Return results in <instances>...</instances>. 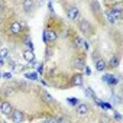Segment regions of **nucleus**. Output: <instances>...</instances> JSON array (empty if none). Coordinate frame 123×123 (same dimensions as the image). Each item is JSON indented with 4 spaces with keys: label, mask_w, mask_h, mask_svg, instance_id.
Segmentation results:
<instances>
[{
    "label": "nucleus",
    "mask_w": 123,
    "mask_h": 123,
    "mask_svg": "<svg viewBox=\"0 0 123 123\" xmlns=\"http://www.w3.org/2000/svg\"><path fill=\"white\" fill-rule=\"evenodd\" d=\"M0 110H2V113L7 117H10V114L13 113V109H12V104L7 103V101H2L0 103Z\"/></svg>",
    "instance_id": "f257e3e1"
},
{
    "label": "nucleus",
    "mask_w": 123,
    "mask_h": 123,
    "mask_svg": "<svg viewBox=\"0 0 123 123\" xmlns=\"http://www.w3.org/2000/svg\"><path fill=\"white\" fill-rule=\"evenodd\" d=\"M78 9L75 7V6H68V9H67V16L71 19V20H75L77 18H78Z\"/></svg>",
    "instance_id": "f03ea898"
},
{
    "label": "nucleus",
    "mask_w": 123,
    "mask_h": 123,
    "mask_svg": "<svg viewBox=\"0 0 123 123\" xmlns=\"http://www.w3.org/2000/svg\"><path fill=\"white\" fill-rule=\"evenodd\" d=\"M20 31H22V25H20L19 22H12V23H10V26H9V32H10V33L19 35Z\"/></svg>",
    "instance_id": "7ed1b4c3"
},
{
    "label": "nucleus",
    "mask_w": 123,
    "mask_h": 123,
    "mask_svg": "<svg viewBox=\"0 0 123 123\" xmlns=\"http://www.w3.org/2000/svg\"><path fill=\"white\" fill-rule=\"evenodd\" d=\"M10 119H12L13 123H22V122L25 120V116H23L22 111H13V113L10 114Z\"/></svg>",
    "instance_id": "20e7f679"
},
{
    "label": "nucleus",
    "mask_w": 123,
    "mask_h": 123,
    "mask_svg": "<svg viewBox=\"0 0 123 123\" xmlns=\"http://www.w3.org/2000/svg\"><path fill=\"white\" fill-rule=\"evenodd\" d=\"M75 111H77V114L78 116H86L87 113H88V106L87 104H84V103H80L77 107H75Z\"/></svg>",
    "instance_id": "39448f33"
},
{
    "label": "nucleus",
    "mask_w": 123,
    "mask_h": 123,
    "mask_svg": "<svg viewBox=\"0 0 123 123\" xmlns=\"http://www.w3.org/2000/svg\"><path fill=\"white\" fill-rule=\"evenodd\" d=\"M103 80H104L107 84H110V86H116V84L119 83V78H116V77H114V75H111V74L104 75V77H103Z\"/></svg>",
    "instance_id": "423d86ee"
},
{
    "label": "nucleus",
    "mask_w": 123,
    "mask_h": 123,
    "mask_svg": "<svg viewBox=\"0 0 123 123\" xmlns=\"http://www.w3.org/2000/svg\"><path fill=\"white\" fill-rule=\"evenodd\" d=\"M23 58H25V61H28L29 64L33 62V61H35V54H33V51H23Z\"/></svg>",
    "instance_id": "0eeeda50"
},
{
    "label": "nucleus",
    "mask_w": 123,
    "mask_h": 123,
    "mask_svg": "<svg viewBox=\"0 0 123 123\" xmlns=\"http://www.w3.org/2000/svg\"><path fill=\"white\" fill-rule=\"evenodd\" d=\"M96 68H97L98 71H106V68H107L106 61H103V59H96Z\"/></svg>",
    "instance_id": "6e6552de"
},
{
    "label": "nucleus",
    "mask_w": 123,
    "mask_h": 123,
    "mask_svg": "<svg viewBox=\"0 0 123 123\" xmlns=\"http://www.w3.org/2000/svg\"><path fill=\"white\" fill-rule=\"evenodd\" d=\"M78 28H80L86 35H90V26H88V23H87L86 20H81V22L78 23Z\"/></svg>",
    "instance_id": "1a4fd4ad"
},
{
    "label": "nucleus",
    "mask_w": 123,
    "mask_h": 123,
    "mask_svg": "<svg viewBox=\"0 0 123 123\" xmlns=\"http://www.w3.org/2000/svg\"><path fill=\"white\" fill-rule=\"evenodd\" d=\"M22 6H23L25 12L31 13V12H32V9H33V2H31V0H25V2L22 3Z\"/></svg>",
    "instance_id": "9d476101"
},
{
    "label": "nucleus",
    "mask_w": 123,
    "mask_h": 123,
    "mask_svg": "<svg viewBox=\"0 0 123 123\" xmlns=\"http://www.w3.org/2000/svg\"><path fill=\"white\" fill-rule=\"evenodd\" d=\"M12 70H13V73H23L26 70V65H23V64H15L12 67Z\"/></svg>",
    "instance_id": "9b49d317"
},
{
    "label": "nucleus",
    "mask_w": 123,
    "mask_h": 123,
    "mask_svg": "<svg viewBox=\"0 0 123 123\" xmlns=\"http://www.w3.org/2000/svg\"><path fill=\"white\" fill-rule=\"evenodd\" d=\"M117 65H119V58H117V56L110 58V61H109V67H110V68H116Z\"/></svg>",
    "instance_id": "f8f14e48"
},
{
    "label": "nucleus",
    "mask_w": 123,
    "mask_h": 123,
    "mask_svg": "<svg viewBox=\"0 0 123 123\" xmlns=\"http://www.w3.org/2000/svg\"><path fill=\"white\" fill-rule=\"evenodd\" d=\"M7 55H9V49L6 46H3L0 49V58H7Z\"/></svg>",
    "instance_id": "ddd939ff"
},
{
    "label": "nucleus",
    "mask_w": 123,
    "mask_h": 123,
    "mask_svg": "<svg viewBox=\"0 0 123 123\" xmlns=\"http://www.w3.org/2000/svg\"><path fill=\"white\" fill-rule=\"evenodd\" d=\"M74 84H77V86H83V77H81L80 74L74 77Z\"/></svg>",
    "instance_id": "4468645a"
},
{
    "label": "nucleus",
    "mask_w": 123,
    "mask_h": 123,
    "mask_svg": "<svg viewBox=\"0 0 123 123\" xmlns=\"http://www.w3.org/2000/svg\"><path fill=\"white\" fill-rule=\"evenodd\" d=\"M86 96H87V97H93V98H96L94 91H93V88H90V87H87V88H86Z\"/></svg>",
    "instance_id": "2eb2a0df"
},
{
    "label": "nucleus",
    "mask_w": 123,
    "mask_h": 123,
    "mask_svg": "<svg viewBox=\"0 0 123 123\" xmlns=\"http://www.w3.org/2000/svg\"><path fill=\"white\" fill-rule=\"evenodd\" d=\"M106 16H107V20L110 22V23H114L116 22V19H114V16L110 13V12H106Z\"/></svg>",
    "instance_id": "dca6fc26"
},
{
    "label": "nucleus",
    "mask_w": 123,
    "mask_h": 123,
    "mask_svg": "<svg viewBox=\"0 0 123 123\" xmlns=\"http://www.w3.org/2000/svg\"><path fill=\"white\" fill-rule=\"evenodd\" d=\"M26 78L35 80V78H36V74H35V73H26Z\"/></svg>",
    "instance_id": "f3484780"
},
{
    "label": "nucleus",
    "mask_w": 123,
    "mask_h": 123,
    "mask_svg": "<svg viewBox=\"0 0 123 123\" xmlns=\"http://www.w3.org/2000/svg\"><path fill=\"white\" fill-rule=\"evenodd\" d=\"M100 123H109V117L106 114H101V119H100Z\"/></svg>",
    "instance_id": "a211bd4d"
},
{
    "label": "nucleus",
    "mask_w": 123,
    "mask_h": 123,
    "mask_svg": "<svg viewBox=\"0 0 123 123\" xmlns=\"http://www.w3.org/2000/svg\"><path fill=\"white\" fill-rule=\"evenodd\" d=\"M83 70H84V74L86 75H91V68L90 67H84Z\"/></svg>",
    "instance_id": "6ab92c4d"
},
{
    "label": "nucleus",
    "mask_w": 123,
    "mask_h": 123,
    "mask_svg": "<svg viewBox=\"0 0 123 123\" xmlns=\"http://www.w3.org/2000/svg\"><path fill=\"white\" fill-rule=\"evenodd\" d=\"M36 71L41 74V73H43V65L42 64H39V65H36Z\"/></svg>",
    "instance_id": "aec40b11"
},
{
    "label": "nucleus",
    "mask_w": 123,
    "mask_h": 123,
    "mask_svg": "<svg viewBox=\"0 0 123 123\" xmlns=\"http://www.w3.org/2000/svg\"><path fill=\"white\" fill-rule=\"evenodd\" d=\"M81 45H83V48H84V49H86V51H88V49H90V45H88V43H87V42H83V43H81Z\"/></svg>",
    "instance_id": "412c9836"
},
{
    "label": "nucleus",
    "mask_w": 123,
    "mask_h": 123,
    "mask_svg": "<svg viewBox=\"0 0 123 123\" xmlns=\"http://www.w3.org/2000/svg\"><path fill=\"white\" fill-rule=\"evenodd\" d=\"M5 62H6V59H5V58H0V65H3Z\"/></svg>",
    "instance_id": "4be33fe9"
},
{
    "label": "nucleus",
    "mask_w": 123,
    "mask_h": 123,
    "mask_svg": "<svg viewBox=\"0 0 123 123\" xmlns=\"http://www.w3.org/2000/svg\"><path fill=\"white\" fill-rule=\"evenodd\" d=\"M3 77H5V78H10V74H9V73H5Z\"/></svg>",
    "instance_id": "5701e85b"
},
{
    "label": "nucleus",
    "mask_w": 123,
    "mask_h": 123,
    "mask_svg": "<svg viewBox=\"0 0 123 123\" xmlns=\"http://www.w3.org/2000/svg\"><path fill=\"white\" fill-rule=\"evenodd\" d=\"M114 117H116L117 120H120V114H119V113H114Z\"/></svg>",
    "instance_id": "b1692460"
}]
</instances>
